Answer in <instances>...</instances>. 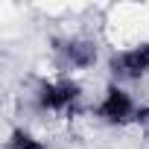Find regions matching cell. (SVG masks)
<instances>
[{
    "label": "cell",
    "instance_id": "obj_5",
    "mask_svg": "<svg viewBox=\"0 0 149 149\" xmlns=\"http://www.w3.org/2000/svg\"><path fill=\"white\" fill-rule=\"evenodd\" d=\"M3 149H47L29 129H24V126H15L12 132H9V137H6V143H3Z\"/></svg>",
    "mask_w": 149,
    "mask_h": 149
},
{
    "label": "cell",
    "instance_id": "obj_2",
    "mask_svg": "<svg viewBox=\"0 0 149 149\" xmlns=\"http://www.w3.org/2000/svg\"><path fill=\"white\" fill-rule=\"evenodd\" d=\"M108 73H111V82L117 85H129V82H140L149 76V41H137L129 47H120L108 56L105 61Z\"/></svg>",
    "mask_w": 149,
    "mask_h": 149
},
{
    "label": "cell",
    "instance_id": "obj_4",
    "mask_svg": "<svg viewBox=\"0 0 149 149\" xmlns=\"http://www.w3.org/2000/svg\"><path fill=\"white\" fill-rule=\"evenodd\" d=\"M56 58L61 70H91L100 61V44L88 35H67L56 41Z\"/></svg>",
    "mask_w": 149,
    "mask_h": 149
},
{
    "label": "cell",
    "instance_id": "obj_6",
    "mask_svg": "<svg viewBox=\"0 0 149 149\" xmlns=\"http://www.w3.org/2000/svg\"><path fill=\"white\" fill-rule=\"evenodd\" d=\"M134 126H143V129H149V102H140V108H137V117H134Z\"/></svg>",
    "mask_w": 149,
    "mask_h": 149
},
{
    "label": "cell",
    "instance_id": "obj_3",
    "mask_svg": "<svg viewBox=\"0 0 149 149\" xmlns=\"http://www.w3.org/2000/svg\"><path fill=\"white\" fill-rule=\"evenodd\" d=\"M137 100L123 88V85H117V82H108L105 85V91H102V97H100V102L94 105V117L100 120V123H105V126H132L134 123V117H137Z\"/></svg>",
    "mask_w": 149,
    "mask_h": 149
},
{
    "label": "cell",
    "instance_id": "obj_1",
    "mask_svg": "<svg viewBox=\"0 0 149 149\" xmlns=\"http://www.w3.org/2000/svg\"><path fill=\"white\" fill-rule=\"evenodd\" d=\"M82 102V85L70 76L41 79L32 91V105L38 114L50 117H70Z\"/></svg>",
    "mask_w": 149,
    "mask_h": 149
}]
</instances>
